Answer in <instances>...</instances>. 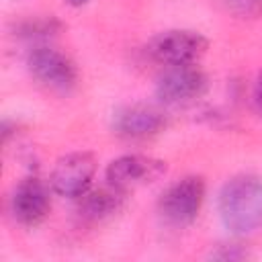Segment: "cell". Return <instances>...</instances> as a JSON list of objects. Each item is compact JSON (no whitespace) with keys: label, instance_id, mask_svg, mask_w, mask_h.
I'll use <instances>...</instances> for the list:
<instances>
[{"label":"cell","instance_id":"1","mask_svg":"<svg viewBox=\"0 0 262 262\" xmlns=\"http://www.w3.org/2000/svg\"><path fill=\"white\" fill-rule=\"evenodd\" d=\"M219 215L233 233L262 227V178L252 174L231 178L219 192Z\"/></svg>","mask_w":262,"mask_h":262},{"label":"cell","instance_id":"2","mask_svg":"<svg viewBox=\"0 0 262 262\" xmlns=\"http://www.w3.org/2000/svg\"><path fill=\"white\" fill-rule=\"evenodd\" d=\"M205 201V180L201 176H186L164 190L158 209L166 223L174 227L190 225Z\"/></svg>","mask_w":262,"mask_h":262},{"label":"cell","instance_id":"3","mask_svg":"<svg viewBox=\"0 0 262 262\" xmlns=\"http://www.w3.org/2000/svg\"><path fill=\"white\" fill-rule=\"evenodd\" d=\"M209 47V41L196 31H166L151 39L147 53L158 63L170 66H190L196 63Z\"/></svg>","mask_w":262,"mask_h":262},{"label":"cell","instance_id":"4","mask_svg":"<svg viewBox=\"0 0 262 262\" xmlns=\"http://www.w3.org/2000/svg\"><path fill=\"white\" fill-rule=\"evenodd\" d=\"M209 88L207 74L196 68V63L190 66H170L164 70V74L158 78L156 94L164 104H188L201 98Z\"/></svg>","mask_w":262,"mask_h":262},{"label":"cell","instance_id":"5","mask_svg":"<svg viewBox=\"0 0 262 262\" xmlns=\"http://www.w3.org/2000/svg\"><path fill=\"white\" fill-rule=\"evenodd\" d=\"M33 78L53 92H70L78 82L74 61L53 47H35L27 57Z\"/></svg>","mask_w":262,"mask_h":262},{"label":"cell","instance_id":"6","mask_svg":"<svg viewBox=\"0 0 262 262\" xmlns=\"http://www.w3.org/2000/svg\"><path fill=\"white\" fill-rule=\"evenodd\" d=\"M96 172V160L88 151H74L57 160L49 184L53 192L70 199H80L90 190L92 178Z\"/></svg>","mask_w":262,"mask_h":262},{"label":"cell","instance_id":"7","mask_svg":"<svg viewBox=\"0 0 262 262\" xmlns=\"http://www.w3.org/2000/svg\"><path fill=\"white\" fill-rule=\"evenodd\" d=\"M166 172V162L149 158V156H121L113 160L106 168V182L123 192L133 190L137 186L149 184L158 180Z\"/></svg>","mask_w":262,"mask_h":262},{"label":"cell","instance_id":"8","mask_svg":"<svg viewBox=\"0 0 262 262\" xmlns=\"http://www.w3.org/2000/svg\"><path fill=\"white\" fill-rule=\"evenodd\" d=\"M49 209H51L49 188L39 178H25L16 184L10 199V211L20 225L27 227L39 225L47 217Z\"/></svg>","mask_w":262,"mask_h":262},{"label":"cell","instance_id":"9","mask_svg":"<svg viewBox=\"0 0 262 262\" xmlns=\"http://www.w3.org/2000/svg\"><path fill=\"white\" fill-rule=\"evenodd\" d=\"M113 127L125 139H147L166 127V117L147 104H129L115 113Z\"/></svg>","mask_w":262,"mask_h":262},{"label":"cell","instance_id":"10","mask_svg":"<svg viewBox=\"0 0 262 262\" xmlns=\"http://www.w3.org/2000/svg\"><path fill=\"white\" fill-rule=\"evenodd\" d=\"M123 190L115 188V186H106V188H98L94 192H84L80 196V215L92 221L104 219L108 215H113L115 211H119L121 203H123Z\"/></svg>","mask_w":262,"mask_h":262},{"label":"cell","instance_id":"11","mask_svg":"<svg viewBox=\"0 0 262 262\" xmlns=\"http://www.w3.org/2000/svg\"><path fill=\"white\" fill-rule=\"evenodd\" d=\"M254 102H256L258 113L262 115V72H260V76L256 80V86H254Z\"/></svg>","mask_w":262,"mask_h":262},{"label":"cell","instance_id":"12","mask_svg":"<svg viewBox=\"0 0 262 262\" xmlns=\"http://www.w3.org/2000/svg\"><path fill=\"white\" fill-rule=\"evenodd\" d=\"M70 4H74V6H82V4H86L88 0H68Z\"/></svg>","mask_w":262,"mask_h":262}]
</instances>
